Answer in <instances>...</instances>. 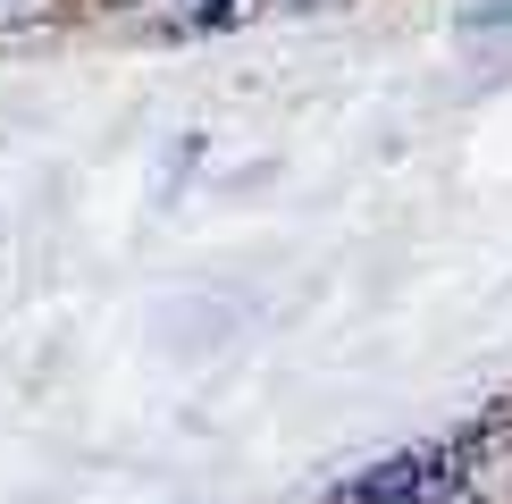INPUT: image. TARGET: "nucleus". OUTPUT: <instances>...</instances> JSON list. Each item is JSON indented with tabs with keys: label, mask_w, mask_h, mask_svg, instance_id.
<instances>
[{
	"label": "nucleus",
	"mask_w": 512,
	"mask_h": 504,
	"mask_svg": "<svg viewBox=\"0 0 512 504\" xmlns=\"http://www.w3.org/2000/svg\"><path fill=\"white\" fill-rule=\"evenodd\" d=\"M462 488H471V446H420L361 471L345 504H462Z\"/></svg>",
	"instance_id": "f257e3e1"
},
{
	"label": "nucleus",
	"mask_w": 512,
	"mask_h": 504,
	"mask_svg": "<svg viewBox=\"0 0 512 504\" xmlns=\"http://www.w3.org/2000/svg\"><path fill=\"white\" fill-rule=\"evenodd\" d=\"M110 9L143 17V26H236L252 0H110Z\"/></svg>",
	"instance_id": "f03ea898"
},
{
	"label": "nucleus",
	"mask_w": 512,
	"mask_h": 504,
	"mask_svg": "<svg viewBox=\"0 0 512 504\" xmlns=\"http://www.w3.org/2000/svg\"><path fill=\"white\" fill-rule=\"evenodd\" d=\"M59 0H0V34H26V26H42Z\"/></svg>",
	"instance_id": "7ed1b4c3"
}]
</instances>
